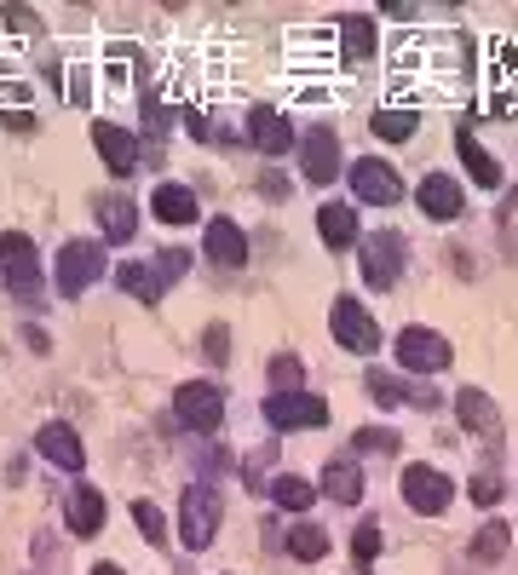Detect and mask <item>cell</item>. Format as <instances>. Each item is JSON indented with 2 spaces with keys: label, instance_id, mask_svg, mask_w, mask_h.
<instances>
[{
  "label": "cell",
  "instance_id": "6da1fadb",
  "mask_svg": "<svg viewBox=\"0 0 518 575\" xmlns=\"http://www.w3.org/2000/svg\"><path fill=\"white\" fill-rule=\"evenodd\" d=\"M403 265H409V236L392 225H380L363 236V282L369 288H392L403 276Z\"/></svg>",
  "mask_w": 518,
  "mask_h": 575
},
{
  "label": "cell",
  "instance_id": "7a4b0ae2",
  "mask_svg": "<svg viewBox=\"0 0 518 575\" xmlns=\"http://www.w3.org/2000/svg\"><path fill=\"white\" fill-rule=\"evenodd\" d=\"M52 276H58V294L81 299L98 276H104V242H87V236L64 242V248H58V265H52Z\"/></svg>",
  "mask_w": 518,
  "mask_h": 575
},
{
  "label": "cell",
  "instance_id": "3957f363",
  "mask_svg": "<svg viewBox=\"0 0 518 575\" xmlns=\"http://www.w3.org/2000/svg\"><path fill=\"white\" fill-rule=\"evenodd\" d=\"M173 414H179V426L208 437L225 426V391L213 386V380H185V386L173 391Z\"/></svg>",
  "mask_w": 518,
  "mask_h": 575
},
{
  "label": "cell",
  "instance_id": "277c9868",
  "mask_svg": "<svg viewBox=\"0 0 518 575\" xmlns=\"http://www.w3.org/2000/svg\"><path fill=\"white\" fill-rule=\"evenodd\" d=\"M0 265H6V288L18 299H41V248L29 242L24 230L0 236Z\"/></svg>",
  "mask_w": 518,
  "mask_h": 575
},
{
  "label": "cell",
  "instance_id": "5b68a950",
  "mask_svg": "<svg viewBox=\"0 0 518 575\" xmlns=\"http://www.w3.org/2000/svg\"><path fill=\"white\" fill-rule=\"evenodd\" d=\"M219 495H213L208 483H190L185 501H179V541H185V552H202L213 541V529H219Z\"/></svg>",
  "mask_w": 518,
  "mask_h": 575
},
{
  "label": "cell",
  "instance_id": "8992f818",
  "mask_svg": "<svg viewBox=\"0 0 518 575\" xmlns=\"http://www.w3.org/2000/svg\"><path fill=\"white\" fill-rule=\"evenodd\" d=\"M329 322H334V340L346 345V351H357V357H369V351H380L375 311H369V305H363L357 294H340V299H334Z\"/></svg>",
  "mask_w": 518,
  "mask_h": 575
},
{
  "label": "cell",
  "instance_id": "52a82bcc",
  "mask_svg": "<svg viewBox=\"0 0 518 575\" xmlns=\"http://www.w3.org/2000/svg\"><path fill=\"white\" fill-rule=\"evenodd\" d=\"M265 420L271 432H311V426H329V403L317 391H288V397L265 391Z\"/></svg>",
  "mask_w": 518,
  "mask_h": 575
},
{
  "label": "cell",
  "instance_id": "ba28073f",
  "mask_svg": "<svg viewBox=\"0 0 518 575\" xmlns=\"http://www.w3.org/2000/svg\"><path fill=\"white\" fill-rule=\"evenodd\" d=\"M398 363L415 374V380H426V374H438V368H449V340L438 334V328H403L398 334Z\"/></svg>",
  "mask_w": 518,
  "mask_h": 575
},
{
  "label": "cell",
  "instance_id": "9c48e42d",
  "mask_svg": "<svg viewBox=\"0 0 518 575\" xmlns=\"http://www.w3.org/2000/svg\"><path fill=\"white\" fill-rule=\"evenodd\" d=\"M398 489H403V501L415 506V512H426V518H438V512L455 501V483H449L438 466H403Z\"/></svg>",
  "mask_w": 518,
  "mask_h": 575
},
{
  "label": "cell",
  "instance_id": "30bf717a",
  "mask_svg": "<svg viewBox=\"0 0 518 575\" xmlns=\"http://www.w3.org/2000/svg\"><path fill=\"white\" fill-rule=\"evenodd\" d=\"M352 196H363V202H375V207H392L403 196L398 167H392V161H380V156L352 161Z\"/></svg>",
  "mask_w": 518,
  "mask_h": 575
},
{
  "label": "cell",
  "instance_id": "8fae6325",
  "mask_svg": "<svg viewBox=\"0 0 518 575\" xmlns=\"http://www.w3.org/2000/svg\"><path fill=\"white\" fill-rule=\"evenodd\" d=\"M369 397L380 409H398V403H421V409H438V391L426 380H409V374H386V368H369Z\"/></svg>",
  "mask_w": 518,
  "mask_h": 575
},
{
  "label": "cell",
  "instance_id": "7c38bea8",
  "mask_svg": "<svg viewBox=\"0 0 518 575\" xmlns=\"http://www.w3.org/2000/svg\"><path fill=\"white\" fill-rule=\"evenodd\" d=\"M300 167H306L311 184H334V173H340V133L334 127H311L300 138Z\"/></svg>",
  "mask_w": 518,
  "mask_h": 575
},
{
  "label": "cell",
  "instance_id": "4fadbf2b",
  "mask_svg": "<svg viewBox=\"0 0 518 575\" xmlns=\"http://www.w3.org/2000/svg\"><path fill=\"white\" fill-rule=\"evenodd\" d=\"M35 449H41V460H52L58 472H81V466H87V449H81V437H75L70 420H47V426L35 432Z\"/></svg>",
  "mask_w": 518,
  "mask_h": 575
},
{
  "label": "cell",
  "instance_id": "5bb4252c",
  "mask_svg": "<svg viewBox=\"0 0 518 575\" xmlns=\"http://www.w3.org/2000/svg\"><path fill=\"white\" fill-rule=\"evenodd\" d=\"M93 150L104 156V167H110L116 179H127V173L139 167V138L127 133V127H116V121H93Z\"/></svg>",
  "mask_w": 518,
  "mask_h": 575
},
{
  "label": "cell",
  "instance_id": "9a60e30c",
  "mask_svg": "<svg viewBox=\"0 0 518 575\" xmlns=\"http://www.w3.org/2000/svg\"><path fill=\"white\" fill-rule=\"evenodd\" d=\"M202 248H208V259L219 265V271H242V265H248V236H242V225H236V219H225V213L208 225Z\"/></svg>",
  "mask_w": 518,
  "mask_h": 575
},
{
  "label": "cell",
  "instance_id": "2e32d148",
  "mask_svg": "<svg viewBox=\"0 0 518 575\" xmlns=\"http://www.w3.org/2000/svg\"><path fill=\"white\" fill-rule=\"evenodd\" d=\"M248 144H254V150H265V156L294 150V127H288V115L271 110V104H254V110H248Z\"/></svg>",
  "mask_w": 518,
  "mask_h": 575
},
{
  "label": "cell",
  "instance_id": "e0dca14e",
  "mask_svg": "<svg viewBox=\"0 0 518 575\" xmlns=\"http://www.w3.org/2000/svg\"><path fill=\"white\" fill-rule=\"evenodd\" d=\"M415 202H421L426 219H461L467 196H461V184L449 179V173H426V179L415 184Z\"/></svg>",
  "mask_w": 518,
  "mask_h": 575
},
{
  "label": "cell",
  "instance_id": "ac0fdd59",
  "mask_svg": "<svg viewBox=\"0 0 518 575\" xmlns=\"http://www.w3.org/2000/svg\"><path fill=\"white\" fill-rule=\"evenodd\" d=\"M98 230H104V242H133L139 236V202L121 196V190L98 196Z\"/></svg>",
  "mask_w": 518,
  "mask_h": 575
},
{
  "label": "cell",
  "instance_id": "d6986e66",
  "mask_svg": "<svg viewBox=\"0 0 518 575\" xmlns=\"http://www.w3.org/2000/svg\"><path fill=\"white\" fill-rule=\"evenodd\" d=\"M64 524H70V535H98L104 529V495H98L93 483H75L70 501H64Z\"/></svg>",
  "mask_w": 518,
  "mask_h": 575
},
{
  "label": "cell",
  "instance_id": "ffe728a7",
  "mask_svg": "<svg viewBox=\"0 0 518 575\" xmlns=\"http://www.w3.org/2000/svg\"><path fill=\"white\" fill-rule=\"evenodd\" d=\"M455 414H461V426H467V432L490 437V443L501 437V414H495V403H490L478 386H467L461 397H455Z\"/></svg>",
  "mask_w": 518,
  "mask_h": 575
},
{
  "label": "cell",
  "instance_id": "44dd1931",
  "mask_svg": "<svg viewBox=\"0 0 518 575\" xmlns=\"http://www.w3.org/2000/svg\"><path fill=\"white\" fill-rule=\"evenodd\" d=\"M116 288H121V294H133L139 305H156L167 282H162V271H156V265H144V259H127V265H116Z\"/></svg>",
  "mask_w": 518,
  "mask_h": 575
},
{
  "label": "cell",
  "instance_id": "7402d4cb",
  "mask_svg": "<svg viewBox=\"0 0 518 575\" xmlns=\"http://www.w3.org/2000/svg\"><path fill=\"white\" fill-rule=\"evenodd\" d=\"M455 150H461V161H467L472 184H490V190H501V161L472 138V127H455Z\"/></svg>",
  "mask_w": 518,
  "mask_h": 575
},
{
  "label": "cell",
  "instance_id": "603a6c76",
  "mask_svg": "<svg viewBox=\"0 0 518 575\" xmlns=\"http://www.w3.org/2000/svg\"><path fill=\"white\" fill-rule=\"evenodd\" d=\"M334 29H340V41H346V46H340V58H352V64H357V58H369V52L380 46V29H375L369 12H346Z\"/></svg>",
  "mask_w": 518,
  "mask_h": 575
},
{
  "label": "cell",
  "instance_id": "cb8c5ba5",
  "mask_svg": "<svg viewBox=\"0 0 518 575\" xmlns=\"http://www.w3.org/2000/svg\"><path fill=\"white\" fill-rule=\"evenodd\" d=\"M323 495L340 506H357L363 501V466H357V460H329V466H323Z\"/></svg>",
  "mask_w": 518,
  "mask_h": 575
},
{
  "label": "cell",
  "instance_id": "d4e9b609",
  "mask_svg": "<svg viewBox=\"0 0 518 575\" xmlns=\"http://www.w3.org/2000/svg\"><path fill=\"white\" fill-rule=\"evenodd\" d=\"M156 219H162V225H190V219H196V190H190V184H156Z\"/></svg>",
  "mask_w": 518,
  "mask_h": 575
},
{
  "label": "cell",
  "instance_id": "484cf974",
  "mask_svg": "<svg viewBox=\"0 0 518 575\" xmlns=\"http://www.w3.org/2000/svg\"><path fill=\"white\" fill-rule=\"evenodd\" d=\"M369 127H375V138L409 144V138L421 133V110H409V104H386V110H375V115H369Z\"/></svg>",
  "mask_w": 518,
  "mask_h": 575
},
{
  "label": "cell",
  "instance_id": "4316f807",
  "mask_svg": "<svg viewBox=\"0 0 518 575\" xmlns=\"http://www.w3.org/2000/svg\"><path fill=\"white\" fill-rule=\"evenodd\" d=\"M317 230H323V242H329V248H352V242H357V213L346 202L317 207Z\"/></svg>",
  "mask_w": 518,
  "mask_h": 575
},
{
  "label": "cell",
  "instance_id": "83f0119b",
  "mask_svg": "<svg viewBox=\"0 0 518 575\" xmlns=\"http://www.w3.org/2000/svg\"><path fill=\"white\" fill-rule=\"evenodd\" d=\"M513 547V529L501 524V518H490V524L478 529V535H472V564H501V552Z\"/></svg>",
  "mask_w": 518,
  "mask_h": 575
},
{
  "label": "cell",
  "instance_id": "f1b7e54d",
  "mask_svg": "<svg viewBox=\"0 0 518 575\" xmlns=\"http://www.w3.org/2000/svg\"><path fill=\"white\" fill-rule=\"evenodd\" d=\"M288 552H294L300 564H323V558H329V535L317 524H294L288 529Z\"/></svg>",
  "mask_w": 518,
  "mask_h": 575
},
{
  "label": "cell",
  "instance_id": "f546056e",
  "mask_svg": "<svg viewBox=\"0 0 518 575\" xmlns=\"http://www.w3.org/2000/svg\"><path fill=\"white\" fill-rule=\"evenodd\" d=\"M265 380H271V397H288V391H300V380H306V363L294 351H283V357H271Z\"/></svg>",
  "mask_w": 518,
  "mask_h": 575
},
{
  "label": "cell",
  "instance_id": "4dcf8cb0",
  "mask_svg": "<svg viewBox=\"0 0 518 575\" xmlns=\"http://www.w3.org/2000/svg\"><path fill=\"white\" fill-rule=\"evenodd\" d=\"M352 449H357V455H398L403 437L392 432V426H357V432H352Z\"/></svg>",
  "mask_w": 518,
  "mask_h": 575
},
{
  "label": "cell",
  "instance_id": "1f68e13d",
  "mask_svg": "<svg viewBox=\"0 0 518 575\" xmlns=\"http://www.w3.org/2000/svg\"><path fill=\"white\" fill-rule=\"evenodd\" d=\"M271 460H277V443H259L254 455L242 460V483H248L254 495H271Z\"/></svg>",
  "mask_w": 518,
  "mask_h": 575
},
{
  "label": "cell",
  "instance_id": "d6a6232c",
  "mask_svg": "<svg viewBox=\"0 0 518 575\" xmlns=\"http://www.w3.org/2000/svg\"><path fill=\"white\" fill-rule=\"evenodd\" d=\"M271 501L288 512H306V506H317V489L306 478H271Z\"/></svg>",
  "mask_w": 518,
  "mask_h": 575
},
{
  "label": "cell",
  "instance_id": "836d02e7",
  "mask_svg": "<svg viewBox=\"0 0 518 575\" xmlns=\"http://www.w3.org/2000/svg\"><path fill=\"white\" fill-rule=\"evenodd\" d=\"M133 524H139V535L150 541V547H162L167 541V518H162V506L156 501H133Z\"/></svg>",
  "mask_w": 518,
  "mask_h": 575
},
{
  "label": "cell",
  "instance_id": "e575fe53",
  "mask_svg": "<svg viewBox=\"0 0 518 575\" xmlns=\"http://www.w3.org/2000/svg\"><path fill=\"white\" fill-rule=\"evenodd\" d=\"M352 558H357V570H369L380 558V524L375 518H363V524L352 529Z\"/></svg>",
  "mask_w": 518,
  "mask_h": 575
},
{
  "label": "cell",
  "instance_id": "d590c367",
  "mask_svg": "<svg viewBox=\"0 0 518 575\" xmlns=\"http://www.w3.org/2000/svg\"><path fill=\"white\" fill-rule=\"evenodd\" d=\"M139 104H144V133H167V127H173V115H167V104H162V92L156 87H144Z\"/></svg>",
  "mask_w": 518,
  "mask_h": 575
},
{
  "label": "cell",
  "instance_id": "8d00e7d4",
  "mask_svg": "<svg viewBox=\"0 0 518 575\" xmlns=\"http://www.w3.org/2000/svg\"><path fill=\"white\" fill-rule=\"evenodd\" d=\"M156 271H162V282H179V276L190 271V253L185 248H162L156 253Z\"/></svg>",
  "mask_w": 518,
  "mask_h": 575
},
{
  "label": "cell",
  "instance_id": "74e56055",
  "mask_svg": "<svg viewBox=\"0 0 518 575\" xmlns=\"http://www.w3.org/2000/svg\"><path fill=\"white\" fill-rule=\"evenodd\" d=\"M467 495L478 506H495V501H501V478H495V472H478V478L467 483Z\"/></svg>",
  "mask_w": 518,
  "mask_h": 575
},
{
  "label": "cell",
  "instance_id": "f35d334b",
  "mask_svg": "<svg viewBox=\"0 0 518 575\" xmlns=\"http://www.w3.org/2000/svg\"><path fill=\"white\" fill-rule=\"evenodd\" d=\"M236 460L225 455V449H202V455H196V472H202V483L208 478H219V472H231Z\"/></svg>",
  "mask_w": 518,
  "mask_h": 575
},
{
  "label": "cell",
  "instance_id": "ab89813d",
  "mask_svg": "<svg viewBox=\"0 0 518 575\" xmlns=\"http://www.w3.org/2000/svg\"><path fill=\"white\" fill-rule=\"evenodd\" d=\"M70 104H93V69L70 64Z\"/></svg>",
  "mask_w": 518,
  "mask_h": 575
},
{
  "label": "cell",
  "instance_id": "60d3db41",
  "mask_svg": "<svg viewBox=\"0 0 518 575\" xmlns=\"http://www.w3.org/2000/svg\"><path fill=\"white\" fill-rule=\"evenodd\" d=\"M202 345H208V363H225V357H231V334H225V322H213Z\"/></svg>",
  "mask_w": 518,
  "mask_h": 575
},
{
  "label": "cell",
  "instance_id": "b9f144b4",
  "mask_svg": "<svg viewBox=\"0 0 518 575\" xmlns=\"http://www.w3.org/2000/svg\"><path fill=\"white\" fill-rule=\"evenodd\" d=\"M0 127H12V133H35L41 121H35L29 110H0Z\"/></svg>",
  "mask_w": 518,
  "mask_h": 575
},
{
  "label": "cell",
  "instance_id": "7bdbcfd3",
  "mask_svg": "<svg viewBox=\"0 0 518 575\" xmlns=\"http://www.w3.org/2000/svg\"><path fill=\"white\" fill-rule=\"evenodd\" d=\"M6 23H12V29H41V18H35L29 6H6Z\"/></svg>",
  "mask_w": 518,
  "mask_h": 575
},
{
  "label": "cell",
  "instance_id": "ee69618b",
  "mask_svg": "<svg viewBox=\"0 0 518 575\" xmlns=\"http://www.w3.org/2000/svg\"><path fill=\"white\" fill-rule=\"evenodd\" d=\"M259 190H265L271 202H283V196H288V179H283V173H265V179H259Z\"/></svg>",
  "mask_w": 518,
  "mask_h": 575
},
{
  "label": "cell",
  "instance_id": "f6af8a7d",
  "mask_svg": "<svg viewBox=\"0 0 518 575\" xmlns=\"http://www.w3.org/2000/svg\"><path fill=\"white\" fill-rule=\"evenodd\" d=\"M386 18H398V23H415V6H409V0H392V6H386Z\"/></svg>",
  "mask_w": 518,
  "mask_h": 575
},
{
  "label": "cell",
  "instance_id": "bcb514c9",
  "mask_svg": "<svg viewBox=\"0 0 518 575\" xmlns=\"http://www.w3.org/2000/svg\"><path fill=\"white\" fill-rule=\"evenodd\" d=\"M87 575H127V570H121V564H93Z\"/></svg>",
  "mask_w": 518,
  "mask_h": 575
}]
</instances>
